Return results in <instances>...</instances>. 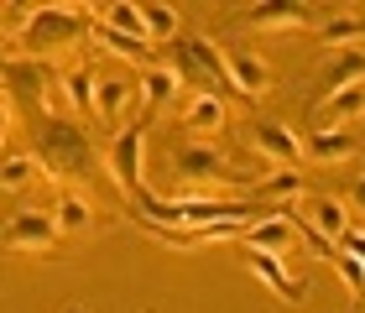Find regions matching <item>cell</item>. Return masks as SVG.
Wrapping results in <instances>:
<instances>
[{
    "label": "cell",
    "instance_id": "obj_21",
    "mask_svg": "<svg viewBox=\"0 0 365 313\" xmlns=\"http://www.w3.org/2000/svg\"><path fill=\"white\" fill-rule=\"evenodd\" d=\"M53 220L68 230V235H84V230H94V209L84 193H73V188H63L58 193V209H53Z\"/></svg>",
    "mask_w": 365,
    "mask_h": 313
},
{
    "label": "cell",
    "instance_id": "obj_13",
    "mask_svg": "<svg viewBox=\"0 0 365 313\" xmlns=\"http://www.w3.org/2000/svg\"><path fill=\"white\" fill-rule=\"evenodd\" d=\"M251 141H256V152H267L272 162H282V168H297V162L308 157V146L297 141L287 125H277V120H261V125L251 130Z\"/></svg>",
    "mask_w": 365,
    "mask_h": 313
},
{
    "label": "cell",
    "instance_id": "obj_5",
    "mask_svg": "<svg viewBox=\"0 0 365 313\" xmlns=\"http://www.w3.org/2000/svg\"><path fill=\"white\" fill-rule=\"evenodd\" d=\"M6 94H11V100H31V105H37V110H47V120H58V115H63V100H58V94H53V78H47V68H42V63H21V58H11L6 63Z\"/></svg>",
    "mask_w": 365,
    "mask_h": 313
},
{
    "label": "cell",
    "instance_id": "obj_24",
    "mask_svg": "<svg viewBox=\"0 0 365 313\" xmlns=\"http://www.w3.org/2000/svg\"><path fill=\"white\" fill-rule=\"evenodd\" d=\"M146 37H152V47H173L178 42V6L152 0V6H146Z\"/></svg>",
    "mask_w": 365,
    "mask_h": 313
},
{
    "label": "cell",
    "instance_id": "obj_26",
    "mask_svg": "<svg viewBox=\"0 0 365 313\" xmlns=\"http://www.w3.org/2000/svg\"><path fill=\"white\" fill-rule=\"evenodd\" d=\"M47 168H42V157H6V168H0V188L6 193H21L26 183H37Z\"/></svg>",
    "mask_w": 365,
    "mask_h": 313
},
{
    "label": "cell",
    "instance_id": "obj_17",
    "mask_svg": "<svg viewBox=\"0 0 365 313\" xmlns=\"http://www.w3.org/2000/svg\"><path fill=\"white\" fill-rule=\"evenodd\" d=\"M125 110H130V84H125V78H105V73H99V84H94V115L105 125H120Z\"/></svg>",
    "mask_w": 365,
    "mask_h": 313
},
{
    "label": "cell",
    "instance_id": "obj_1",
    "mask_svg": "<svg viewBox=\"0 0 365 313\" xmlns=\"http://www.w3.org/2000/svg\"><path fill=\"white\" fill-rule=\"evenodd\" d=\"M94 6H31V21L21 31V53L31 63H47L53 53H68L73 42H84L94 31Z\"/></svg>",
    "mask_w": 365,
    "mask_h": 313
},
{
    "label": "cell",
    "instance_id": "obj_6",
    "mask_svg": "<svg viewBox=\"0 0 365 313\" xmlns=\"http://www.w3.org/2000/svg\"><path fill=\"white\" fill-rule=\"evenodd\" d=\"M63 235V225L53 220V214H42V209H21V214H11L6 220V251H53Z\"/></svg>",
    "mask_w": 365,
    "mask_h": 313
},
{
    "label": "cell",
    "instance_id": "obj_10",
    "mask_svg": "<svg viewBox=\"0 0 365 313\" xmlns=\"http://www.w3.org/2000/svg\"><path fill=\"white\" fill-rule=\"evenodd\" d=\"M292 240H297L292 214H287V209H277V214H267V220H256V225L245 230V235H240L235 245H245V251H267V256H282Z\"/></svg>",
    "mask_w": 365,
    "mask_h": 313
},
{
    "label": "cell",
    "instance_id": "obj_8",
    "mask_svg": "<svg viewBox=\"0 0 365 313\" xmlns=\"http://www.w3.org/2000/svg\"><path fill=\"white\" fill-rule=\"evenodd\" d=\"M245 26L251 31H303V26H324V21L297 0H261V6L245 11Z\"/></svg>",
    "mask_w": 365,
    "mask_h": 313
},
{
    "label": "cell",
    "instance_id": "obj_22",
    "mask_svg": "<svg viewBox=\"0 0 365 313\" xmlns=\"http://www.w3.org/2000/svg\"><path fill=\"white\" fill-rule=\"evenodd\" d=\"M355 152H360V141L344 136V130H313V141H308L313 162H350Z\"/></svg>",
    "mask_w": 365,
    "mask_h": 313
},
{
    "label": "cell",
    "instance_id": "obj_14",
    "mask_svg": "<svg viewBox=\"0 0 365 313\" xmlns=\"http://www.w3.org/2000/svg\"><path fill=\"white\" fill-rule=\"evenodd\" d=\"M303 220H308L313 230H319V235H324L329 245H344V235L355 230V225H350V209H344L339 199H329V193H313Z\"/></svg>",
    "mask_w": 365,
    "mask_h": 313
},
{
    "label": "cell",
    "instance_id": "obj_19",
    "mask_svg": "<svg viewBox=\"0 0 365 313\" xmlns=\"http://www.w3.org/2000/svg\"><path fill=\"white\" fill-rule=\"evenodd\" d=\"M173 94H182V73L178 68H168V63H157V68H146L141 73V100H146V110H162V105H173Z\"/></svg>",
    "mask_w": 365,
    "mask_h": 313
},
{
    "label": "cell",
    "instance_id": "obj_15",
    "mask_svg": "<svg viewBox=\"0 0 365 313\" xmlns=\"http://www.w3.org/2000/svg\"><path fill=\"white\" fill-rule=\"evenodd\" d=\"M240 256H245V267H251V272L277 292L282 303H303V282L282 272V261H277V256H267V251H245V245H240Z\"/></svg>",
    "mask_w": 365,
    "mask_h": 313
},
{
    "label": "cell",
    "instance_id": "obj_27",
    "mask_svg": "<svg viewBox=\"0 0 365 313\" xmlns=\"http://www.w3.org/2000/svg\"><path fill=\"white\" fill-rule=\"evenodd\" d=\"M350 84H365V53H360V47H355V53H339L334 63H329V94H339Z\"/></svg>",
    "mask_w": 365,
    "mask_h": 313
},
{
    "label": "cell",
    "instance_id": "obj_23",
    "mask_svg": "<svg viewBox=\"0 0 365 313\" xmlns=\"http://www.w3.org/2000/svg\"><path fill=\"white\" fill-rule=\"evenodd\" d=\"M319 42L329 53H339V47H360L365 42V16H334V21L319 26Z\"/></svg>",
    "mask_w": 365,
    "mask_h": 313
},
{
    "label": "cell",
    "instance_id": "obj_28",
    "mask_svg": "<svg viewBox=\"0 0 365 313\" xmlns=\"http://www.w3.org/2000/svg\"><path fill=\"white\" fill-rule=\"evenodd\" d=\"M329 261H334V272L344 277V287H350V292H355V298H365V261H355L350 251H334V256H329Z\"/></svg>",
    "mask_w": 365,
    "mask_h": 313
},
{
    "label": "cell",
    "instance_id": "obj_7",
    "mask_svg": "<svg viewBox=\"0 0 365 313\" xmlns=\"http://www.w3.org/2000/svg\"><path fill=\"white\" fill-rule=\"evenodd\" d=\"M225 73H230V89L240 94V100H267L272 84H277V73L261 63L256 53H240V47H230L225 53Z\"/></svg>",
    "mask_w": 365,
    "mask_h": 313
},
{
    "label": "cell",
    "instance_id": "obj_30",
    "mask_svg": "<svg viewBox=\"0 0 365 313\" xmlns=\"http://www.w3.org/2000/svg\"><path fill=\"white\" fill-rule=\"evenodd\" d=\"M355 209H365V178L355 183Z\"/></svg>",
    "mask_w": 365,
    "mask_h": 313
},
{
    "label": "cell",
    "instance_id": "obj_4",
    "mask_svg": "<svg viewBox=\"0 0 365 313\" xmlns=\"http://www.w3.org/2000/svg\"><path fill=\"white\" fill-rule=\"evenodd\" d=\"M152 120H157V115H152V110H141V120L120 125V130L110 136V152H105L115 188H120L130 204L146 199V188H141V157H146V130H152Z\"/></svg>",
    "mask_w": 365,
    "mask_h": 313
},
{
    "label": "cell",
    "instance_id": "obj_2",
    "mask_svg": "<svg viewBox=\"0 0 365 313\" xmlns=\"http://www.w3.org/2000/svg\"><path fill=\"white\" fill-rule=\"evenodd\" d=\"M37 157H42V168L53 173V178H94V168H99L89 130L78 125V120H68V115H58V120L42 125Z\"/></svg>",
    "mask_w": 365,
    "mask_h": 313
},
{
    "label": "cell",
    "instance_id": "obj_16",
    "mask_svg": "<svg viewBox=\"0 0 365 313\" xmlns=\"http://www.w3.org/2000/svg\"><path fill=\"white\" fill-rule=\"evenodd\" d=\"M230 110H225V94H193L188 110H182V125L193 130V136H214V130H225Z\"/></svg>",
    "mask_w": 365,
    "mask_h": 313
},
{
    "label": "cell",
    "instance_id": "obj_12",
    "mask_svg": "<svg viewBox=\"0 0 365 313\" xmlns=\"http://www.w3.org/2000/svg\"><path fill=\"white\" fill-rule=\"evenodd\" d=\"M89 42L99 47V53L120 58V63H141V73H146V68H157V53H152V42H141V37H125V31H110L105 21H94Z\"/></svg>",
    "mask_w": 365,
    "mask_h": 313
},
{
    "label": "cell",
    "instance_id": "obj_3",
    "mask_svg": "<svg viewBox=\"0 0 365 313\" xmlns=\"http://www.w3.org/2000/svg\"><path fill=\"white\" fill-rule=\"evenodd\" d=\"M162 63L182 73V84H193V94H225V47H214L209 37H178L173 47H162Z\"/></svg>",
    "mask_w": 365,
    "mask_h": 313
},
{
    "label": "cell",
    "instance_id": "obj_20",
    "mask_svg": "<svg viewBox=\"0 0 365 313\" xmlns=\"http://www.w3.org/2000/svg\"><path fill=\"white\" fill-rule=\"evenodd\" d=\"M303 193H308V183H303L292 168H282V173H272V178H261V183H256V204L282 209L287 199H303Z\"/></svg>",
    "mask_w": 365,
    "mask_h": 313
},
{
    "label": "cell",
    "instance_id": "obj_9",
    "mask_svg": "<svg viewBox=\"0 0 365 313\" xmlns=\"http://www.w3.org/2000/svg\"><path fill=\"white\" fill-rule=\"evenodd\" d=\"M173 173L182 178V183H225L230 157L220 152V146H209V141H193V146H182V152L173 157Z\"/></svg>",
    "mask_w": 365,
    "mask_h": 313
},
{
    "label": "cell",
    "instance_id": "obj_29",
    "mask_svg": "<svg viewBox=\"0 0 365 313\" xmlns=\"http://www.w3.org/2000/svg\"><path fill=\"white\" fill-rule=\"evenodd\" d=\"M339 251H350L355 261H365V230H350V235H344V245Z\"/></svg>",
    "mask_w": 365,
    "mask_h": 313
},
{
    "label": "cell",
    "instance_id": "obj_25",
    "mask_svg": "<svg viewBox=\"0 0 365 313\" xmlns=\"http://www.w3.org/2000/svg\"><path fill=\"white\" fill-rule=\"evenodd\" d=\"M94 84H99V73H89V68L63 73V94H68V110L73 115H94Z\"/></svg>",
    "mask_w": 365,
    "mask_h": 313
},
{
    "label": "cell",
    "instance_id": "obj_11",
    "mask_svg": "<svg viewBox=\"0 0 365 313\" xmlns=\"http://www.w3.org/2000/svg\"><path fill=\"white\" fill-rule=\"evenodd\" d=\"M360 115H365V84H350L339 94H324V105H313V130H344Z\"/></svg>",
    "mask_w": 365,
    "mask_h": 313
},
{
    "label": "cell",
    "instance_id": "obj_18",
    "mask_svg": "<svg viewBox=\"0 0 365 313\" xmlns=\"http://www.w3.org/2000/svg\"><path fill=\"white\" fill-rule=\"evenodd\" d=\"M94 21H105L110 31H125V37H146V6H130V0H110V6H94Z\"/></svg>",
    "mask_w": 365,
    "mask_h": 313
},
{
    "label": "cell",
    "instance_id": "obj_31",
    "mask_svg": "<svg viewBox=\"0 0 365 313\" xmlns=\"http://www.w3.org/2000/svg\"><path fill=\"white\" fill-rule=\"evenodd\" d=\"M73 313H89V308H73Z\"/></svg>",
    "mask_w": 365,
    "mask_h": 313
}]
</instances>
